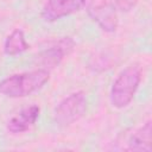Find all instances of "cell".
Wrapping results in <instances>:
<instances>
[{"instance_id":"obj_10","label":"cell","mask_w":152,"mask_h":152,"mask_svg":"<svg viewBox=\"0 0 152 152\" xmlns=\"http://www.w3.org/2000/svg\"><path fill=\"white\" fill-rule=\"evenodd\" d=\"M138 0H114V5L115 7L121 11V12H129L132 11L135 5H137Z\"/></svg>"},{"instance_id":"obj_9","label":"cell","mask_w":152,"mask_h":152,"mask_svg":"<svg viewBox=\"0 0 152 152\" xmlns=\"http://www.w3.org/2000/svg\"><path fill=\"white\" fill-rule=\"evenodd\" d=\"M30 48L25 33L20 28L13 30L6 38L4 44V51L7 56H17L23 52H25Z\"/></svg>"},{"instance_id":"obj_3","label":"cell","mask_w":152,"mask_h":152,"mask_svg":"<svg viewBox=\"0 0 152 152\" xmlns=\"http://www.w3.org/2000/svg\"><path fill=\"white\" fill-rule=\"evenodd\" d=\"M87 110V97L83 91H75L64 97L55 109V121L66 127L80 120Z\"/></svg>"},{"instance_id":"obj_7","label":"cell","mask_w":152,"mask_h":152,"mask_svg":"<svg viewBox=\"0 0 152 152\" xmlns=\"http://www.w3.org/2000/svg\"><path fill=\"white\" fill-rule=\"evenodd\" d=\"M40 108L37 104H31L20 109L7 122V131L12 134H20L28 131L39 118Z\"/></svg>"},{"instance_id":"obj_1","label":"cell","mask_w":152,"mask_h":152,"mask_svg":"<svg viewBox=\"0 0 152 152\" xmlns=\"http://www.w3.org/2000/svg\"><path fill=\"white\" fill-rule=\"evenodd\" d=\"M49 78L50 71L39 68L32 71L14 74L0 81V94L11 99L26 97L39 90Z\"/></svg>"},{"instance_id":"obj_8","label":"cell","mask_w":152,"mask_h":152,"mask_svg":"<svg viewBox=\"0 0 152 152\" xmlns=\"http://www.w3.org/2000/svg\"><path fill=\"white\" fill-rule=\"evenodd\" d=\"M151 134H152V124L151 120H147L141 127L135 129L127 139L126 146L124 150L128 151H151Z\"/></svg>"},{"instance_id":"obj_5","label":"cell","mask_w":152,"mask_h":152,"mask_svg":"<svg viewBox=\"0 0 152 152\" xmlns=\"http://www.w3.org/2000/svg\"><path fill=\"white\" fill-rule=\"evenodd\" d=\"M87 11L101 30L114 32L118 28V14L112 0H89Z\"/></svg>"},{"instance_id":"obj_6","label":"cell","mask_w":152,"mask_h":152,"mask_svg":"<svg viewBox=\"0 0 152 152\" xmlns=\"http://www.w3.org/2000/svg\"><path fill=\"white\" fill-rule=\"evenodd\" d=\"M84 5L86 0H48L42 10V18L52 23L81 11Z\"/></svg>"},{"instance_id":"obj_4","label":"cell","mask_w":152,"mask_h":152,"mask_svg":"<svg viewBox=\"0 0 152 152\" xmlns=\"http://www.w3.org/2000/svg\"><path fill=\"white\" fill-rule=\"evenodd\" d=\"M75 48V42L70 37H63L56 44L40 51L34 57V63L40 66L39 69L51 70L61 64L63 58L68 56Z\"/></svg>"},{"instance_id":"obj_2","label":"cell","mask_w":152,"mask_h":152,"mask_svg":"<svg viewBox=\"0 0 152 152\" xmlns=\"http://www.w3.org/2000/svg\"><path fill=\"white\" fill-rule=\"evenodd\" d=\"M141 68L139 64H131L125 68L114 80L112 88H110V103L114 108L121 109L127 107L141 82Z\"/></svg>"}]
</instances>
